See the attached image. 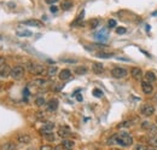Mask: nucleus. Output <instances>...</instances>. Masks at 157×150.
<instances>
[{"instance_id": "nucleus-21", "label": "nucleus", "mask_w": 157, "mask_h": 150, "mask_svg": "<svg viewBox=\"0 0 157 150\" xmlns=\"http://www.w3.org/2000/svg\"><path fill=\"white\" fill-rule=\"evenodd\" d=\"M33 82H34V85H35V86H38V87H45V86L47 85V80H45V79H41V78H39V79H35Z\"/></svg>"}, {"instance_id": "nucleus-11", "label": "nucleus", "mask_w": 157, "mask_h": 150, "mask_svg": "<svg viewBox=\"0 0 157 150\" xmlns=\"http://www.w3.org/2000/svg\"><path fill=\"white\" fill-rule=\"evenodd\" d=\"M22 24L30 25V27H38V28H40V27L44 25V23L41 21H39V19H27V21L22 22Z\"/></svg>"}, {"instance_id": "nucleus-2", "label": "nucleus", "mask_w": 157, "mask_h": 150, "mask_svg": "<svg viewBox=\"0 0 157 150\" xmlns=\"http://www.w3.org/2000/svg\"><path fill=\"white\" fill-rule=\"evenodd\" d=\"M27 70L33 75H45V74H47V69L42 64H36V63H32V62L27 63Z\"/></svg>"}, {"instance_id": "nucleus-8", "label": "nucleus", "mask_w": 157, "mask_h": 150, "mask_svg": "<svg viewBox=\"0 0 157 150\" xmlns=\"http://www.w3.org/2000/svg\"><path fill=\"white\" fill-rule=\"evenodd\" d=\"M57 109H58V101L57 99L53 98V99H51L46 103V110L48 113H55Z\"/></svg>"}, {"instance_id": "nucleus-16", "label": "nucleus", "mask_w": 157, "mask_h": 150, "mask_svg": "<svg viewBox=\"0 0 157 150\" xmlns=\"http://www.w3.org/2000/svg\"><path fill=\"white\" fill-rule=\"evenodd\" d=\"M70 135H72V132H70V130L68 127H59V130H58V136L59 137H62L63 139H65Z\"/></svg>"}, {"instance_id": "nucleus-6", "label": "nucleus", "mask_w": 157, "mask_h": 150, "mask_svg": "<svg viewBox=\"0 0 157 150\" xmlns=\"http://www.w3.org/2000/svg\"><path fill=\"white\" fill-rule=\"evenodd\" d=\"M53 130H55V124L47 122V124H45V125L40 128V133H41L42 136H47V135L53 133Z\"/></svg>"}, {"instance_id": "nucleus-38", "label": "nucleus", "mask_w": 157, "mask_h": 150, "mask_svg": "<svg viewBox=\"0 0 157 150\" xmlns=\"http://www.w3.org/2000/svg\"><path fill=\"white\" fill-rule=\"evenodd\" d=\"M48 142H53L55 141V136H53V133H51V135H47V136H44Z\"/></svg>"}, {"instance_id": "nucleus-10", "label": "nucleus", "mask_w": 157, "mask_h": 150, "mask_svg": "<svg viewBox=\"0 0 157 150\" xmlns=\"http://www.w3.org/2000/svg\"><path fill=\"white\" fill-rule=\"evenodd\" d=\"M131 75H132V78L135 79V80H142L143 70H142L140 68H138V67H134V68L131 69Z\"/></svg>"}, {"instance_id": "nucleus-42", "label": "nucleus", "mask_w": 157, "mask_h": 150, "mask_svg": "<svg viewBox=\"0 0 157 150\" xmlns=\"http://www.w3.org/2000/svg\"><path fill=\"white\" fill-rule=\"evenodd\" d=\"M53 150H65V149H64V147H63L62 144H59V145H57Z\"/></svg>"}, {"instance_id": "nucleus-23", "label": "nucleus", "mask_w": 157, "mask_h": 150, "mask_svg": "<svg viewBox=\"0 0 157 150\" xmlns=\"http://www.w3.org/2000/svg\"><path fill=\"white\" fill-rule=\"evenodd\" d=\"M106 144L109 145V147H111V145H115V144H117V135H112L108 141H106Z\"/></svg>"}, {"instance_id": "nucleus-20", "label": "nucleus", "mask_w": 157, "mask_h": 150, "mask_svg": "<svg viewBox=\"0 0 157 150\" xmlns=\"http://www.w3.org/2000/svg\"><path fill=\"white\" fill-rule=\"evenodd\" d=\"M61 7H62V10H64V11L70 10V8L73 7V1H72V0H63Z\"/></svg>"}, {"instance_id": "nucleus-3", "label": "nucleus", "mask_w": 157, "mask_h": 150, "mask_svg": "<svg viewBox=\"0 0 157 150\" xmlns=\"http://www.w3.org/2000/svg\"><path fill=\"white\" fill-rule=\"evenodd\" d=\"M24 73H25V68L22 67V65H16L11 69V78L13 80H21L23 76H24Z\"/></svg>"}, {"instance_id": "nucleus-32", "label": "nucleus", "mask_w": 157, "mask_h": 150, "mask_svg": "<svg viewBox=\"0 0 157 150\" xmlns=\"http://www.w3.org/2000/svg\"><path fill=\"white\" fill-rule=\"evenodd\" d=\"M32 32H29V30H19V32H17V35L18 36H32Z\"/></svg>"}, {"instance_id": "nucleus-13", "label": "nucleus", "mask_w": 157, "mask_h": 150, "mask_svg": "<svg viewBox=\"0 0 157 150\" xmlns=\"http://www.w3.org/2000/svg\"><path fill=\"white\" fill-rule=\"evenodd\" d=\"M98 40H100V41H105L108 38H109V34H108V32H106V29L105 28H103V29H100L98 33H95V35H94Z\"/></svg>"}, {"instance_id": "nucleus-33", "label": "nucleus", "mask_w": 157, "mask_h": 150, "mask_svg": "<svg viewBox=\"0 0 157 150\" xmlns=\"http://www.w3.org/2000/svg\"><path fill=\"white\" fill-rule=\"evenodd\" d=\"M149 144H150L152 148H157V136L150 137V139H149Z\"/></svg>"}, {"instance_id": "nucleus-50", "label": "nucleus", "mask_w": 157, "mask_h": 150, "mask_svg": "<svg viewBox=\"0 0 157 150\" xmlns=\"http://www.w3.org/2000/svg\"><path fill=\"white\" fill-rule=\"evenodd\" d=\"M155 121H156V125H157V116H156V120H155Z\"/></svg>"}, {"instance_id": "nucleus-19", "label": "nucleus", "mask_w": 157, "mask_h": 150, "mask_svg": "<svg viewBox=\"0 0 157 150\" xmlns=\"http://www.w3.org/2000/svg\"><path fill=\"white\" fill-rule=\"evenodd\" d=\"M145 79H146V81H148V82H154V81H156L157 80L155 73H154V72H151V70H149V72H146V73H145Z\"/></svg>"}, {"instance_id": "nucleus-15", "label": "nucleus", "mask_w": 157, "mask_h": 150, "mask_svg": "<svg viewBox=\"0 0 157 150\" xmlns=\"http://www.w3.org/2000/svg\"><path fill=\"white\" fill-rule=\"evenodd\" d=\"M92 70L94 74H103L104 73V65L102 63H98V62H94L92 64Z\"/></svg>"}, {"instance_id": "nucleus-4", "label": "nucleus", "mask_w": 157, "mask_h": 150, "mask_svg": "<svg viewBox=\"0 0 157 150\" xmlns=\"http://www.w3.org/2000/svg\"><path fill=\"white\" fill-rule=\"evenodd\" d=\"M127 74H128L127 69L122 67H115L111 69V76L115 79H123L127 76Z\"/></svg>"}, {"instance_id": "nucleus-45", "label": "nucleus", "mask_w": 157, "mask_h": 150, "mask_svg": "<svg viewBox=\"0 0 157 150\" xmlns=\"http://www.w3.org/2000/svg\"><path fill=\"white\" fill-rule=\"evenodd\" d=\"M50 10H51V12H57V10H58V8H57L56 6H51V7H50Z\"/></svg>"}, {"instance_id": "nucleus-43", "label": "nucleus", "mask_w": 157, "mask_h": 150, "mask_svg": "<svg viewBox=\"0 0 157 150\" xmlns=\"http://www.w3.org/2000/svg\"><path fill=\"white\" fill-rule=\"evenodd\" d=\"M117 59H120V61H126V62H128L129 61V58H126V57H116Z\"/></svg>"}, {"instance_id": "nucleus-12", "label": "nucleus", "mask_w": 157, "mask_h": 150, "mask_svg": "<svg viewBox=\"0 0 157 150\" xmlns=\"http://www.w3.org/2000/svg\"><path fill=\"white\" fill-rule=\"evenodd\" d=\"M11 69L7 64H4L1 68H0V78H7V76H11Z\"/></svg>"}, {"instance_id": "nucleus-36", "label": "nucleus", "mask_w": 157, "mask_h": 150, "mask_svg": "<svg viewBox=\"0 0 157 150\" xmlns=\"http://www.w3.org/2000/svg\"><path fill=\"white\" fill-rule=\"evenodd\" d=\"M108 46L104 45V44H93L91 48H98V50H102V48H106Z\"/></svg>"}, {"instance_id": "nucleus-28", "label": "nucleus", "mask_w": 157, "mask_h": 150, "mask_svg": "<svg viewBox=\"0 0 157 150\" xmlns=\"http://www.w3.org/2000/svg\"><path fill=\"white\" fill-rule=\"evenodd\" d=\"M95 56L99 57V58H111V57H114L112 53H108V52H98Z\"/></svg>"}, {"instance_id": "nucleus-14", "label": "nucleus", "mask_w": 157, "mask_h": 150, "mask_svg": "<svg viewBox=\"0 0 157 150\" xmlns=\"http://www.w3.org/2000/svg\"><path fill=\"white\" fill-rule=\"evenodd\" d=\"M58 76H59V79H61L62 81H65V80H69V79L72 78V72H70L69 69H62V70L59 72V74H58Z\"/></svg>"}, {"instance_id": "nucleus-22", "label": "nucleus", "mask_w": 157, "mask_h": 150, "mask_svg": "<svg viewBox=\"0 0 157 150\" xmlns=\"http://www.w3.org/2000/svg\"><path fill=\"white\" fill-rule=\"evenodd\" d=\"M87 72H88V69L85 65H81V67H76L75 68V73L78 74V75H85V74H87Z\"/></svg>"}, {"instance_id": "nucleus-46", "label": "nucleus", "mask_w": 157, "mask_h": 150, "mask_svg": "<svg viewBox=\"0 0 157 150\" xmlns=\"http://www.w3.org/2000/svg\"><path fill=\"white\" fill-rule=\"evenodd\" d=\"M140 51H142V52H143V53H144L146 57H151V55H150V53H148L146 51H144V50H140Z\"/></svg>"}, {"instance_id": "nucleus-44", "label": "nucleus", "mask_w": 157, "mask_h": 150, "mask_svg": "<svg viewBox=\"0 0 157 150\" xmlns=\"http://www.w3.org/2000/svg\"><path fill=\"white\" fill-rule=\"evenodd\" d=\"M57 1H58V0H46V2H47V4H50V5H53V4H55V2H57Z\"/></svg>"}, {"instance_id": "nucleus-27", "label": "nucleus", "mask_w": 157, "mask_h": 150, "mask_svg": "<svg viewBox=\"0 0 157 150\" xmlns=\"http://www.w3.org/2000/svg\"><path fill=\"white\" fill-rule=\"evenodd\" d=\"M132 125H133V121L127 120V121H123V122L119 124V125H117V127H119V128H125V127H131Z\"/></svg>"}, {"instance_id": "nucleus-26", "label": "nucleus", "mask_w": 157, "mask_h": 150, "mask_svg": "<svg viewBox=\"0 0 157 150\" xmlns=\"http://www.w3.org/2000/svg\"><path fill=\"white\" fill-rule=\"evenodd\" d=\"M151 121H148V120H145V121H142V124H140V127L144 130V131H149V128L151 127Z\"/></svg>"}, {"instance_id": "nucleus-7", "label": "nucleus", "mask_w": 157, "mask_h": 150, "mask_svg": "<svg viewBox=\"0 0 157 150\" xmlns=\"http://www.w3.org/2000/svg\"><path fill=\"white\" fill-rule=\"evenodd\" d=\"M142 85V90L143 92L146 95V96H150L154 93V86L151 85V82H148V81H142L140 82Z\"/></svg>"}, {"instance_id": "nucleus-35", "label": "nucleus", "mask_w": 157, "mask_h": 150, "mask_svg": "<svg viewBox=\"0 0 157 150\" xmlns=\"http://www.w3.org/2000/svg\"><path fill=\"white\" fill-rule=\"evenodd\" d=\"M126 32H127V29H126L125 27H117V28H116V34H119V35L126 34Z\"/></svg>"}, {"instance_id": "nucleus-25", "label": "nucleus", "mask_w": 157, "mask_h": 150, "mask_svg": "<svg viewBox=\"0 0 157 150\" xmlns=\"http://www.w3.org/2000/svg\"><path fill=\"white\" fill-rule=\"evenodd\" d=\"M57 73H58V68H57L56 65H52V67H50V68L47 69V74H48V76H55Z\"/></svg>"}, {"instance_id": "nucleus-1", "label": "nucleus", "mask_w": 157, "mask_h": 150, "mask_svg": "<svg viewBox=\"0 0 157 150\" xmlns=\"http://www.w3.org/2000/svg\"><path fill=\"white\" fill-rule=\"evenodd\" d=\"M117 135V144L121 147H131L133 144V137L126 132V131H120Z\"/></svg>"}, {"instance_id": "nucleus-49", "label": "nucleus", "mask_w": 157, "mask_h": 150, "mask_svg": "<svg viewBox=\"0 0 157 150\" xmlns=\"http://www.w3.org/2000/svg\"><path fill=\"white\" fill-rule=\"evenodd\" d=\"M149 150H155L154 148H149Z\"/></svg>"}, {"instance_id": "nucleus-40", "label": "nucleus", "mask_w": 157, "mask_h": 150, "mask_svg": "<svg viewBox=\"0 0 157 150\" xmlns=\"http://www.w3.org/2000/svg\"><path fill=\"white\" fill-rule=\"evenodd\" d=\"M40 150H53V148H52V147H50V145H47V144H46V145H42V147H41V148H40Z\"/></svg>"}, {"instance_id": "nucleus-18", "label": "nucleus", "mask_w": 157, "mask_h": 150, "mask_svg": "<svg viewBox=\"0 0 157 150\" xmlns=\"http://www.w3.org/2000/svg\"><path fill=\"white\" fill-rule=\"evenodd\" d=\"M16 149H17V147H16V144L12 143V142H6V143H4V144L0 147V150H16Z\"/></svg>"}, {"instance_id": "nucleus-41", "label": "nucleus", "mask_w": 157, "mask_h": 150, "mask_svg": "<svg viewBox=\"0 0 157 150\" xmlns=\"http://www.w3.org/2000/svg\"><path fill=\"white\" fill-rule=\"evenodd\" d=\"M5 61H6V59H5V57L0 56V68H1V67H2L4 64H5Z\"/></svg>"}, {"instance_id": "nucleus-48", "label": "nucleus", "mask_w": 157, "mask_h": 150, "mask_svg": "<svg viewBox=\"0 0 157 150\" xmlns=\"http://www.w3.org/2000/svg\"><path fill=\"white\" fill-rule=\"evenodd\" d=\"M27 150H35L34 148H29V149H27Z\"/></svg>"}, {"instance_id": "nucleus-47", "label": "nucleus", "mask_w": 157, "mask_h": 150, "mask_svg": "<svg viewBox=\"0 0 157 150\" xmlns=\"http://www.w3.org/2000/svg\"><path fill=\"white\" fill-rule=\"evenodd\" d=\"M152 16H157V11H155V12L152 13Z\"/></svg>"}, {"instance_id": "nucleus-39", "label": "nucleus", "mask_w": 157, "mask_h": 150, "mask_svg": "<svg viewBox=\"0 0 157 150\" xmlns=\"http://www.w3.org/2000/svg\"><path fill=\"white\" fill-rule=\"evenodd\" d=\"M73 96H75V97H76V99H78V102H81V101H82V96L78 93V91H76V92H74V95H73Z\"/></svg>"}, {"instance_id": "nucleus-29", "label": "nucleus", "mask_w": 157, "mask_h": 150, "mask_svg": "<svg viewBox=\"0 0 157 150\" xmlns=\"http://www.w3.org/2000/svg\"><path fill=\"white\" fill-rule=\"evenodd\" d=\"M92 95H93L94 97H97V98H102V97H103V91L99 90V88H93Z\"/></svg>"}, {"instance_id": "nucleus-9", "label": "nucleus", "mask_w": 157, "mask_h": 150, "mask_svg": "<svg viewBox=\"0 0 157 150\" xmlns=\"http://www.w3.org/2000/svg\"><path fill=\"white\" fill-rule=\"evenodd\" d=\"M17 141L21 144H29L32 142V137L29 135H27V133H19L17 136Z\"/></svg>"}, {"instance_id": "nucleus-17", "label": "nucleus", "mask_w": 157, "mask_h": 150, "mask_svg": "<svg viewBox=\"0 0 157 150\" xmlns=\"http://www.w3.org/2000/svg\"><path fill=\"white\" fill-rule=\"evenodd\" d=\"M62 145L64 147V149H65V150H73L74 145H75V142H74V141H72V139H68V138H65V139H63V142H62Z\"/></svg>"}, {"instance_id": "nucleus-5", "label": "nucleus", "mask_w": 157, "mask_h": 150, "mask_svg": "<svg viewBox=\"0 0 157 150\" xmlns=\"http://www.w3.org/2000/svg\"><path fill=\"white\" fill-rule=\"evenodd\" d=\"M139 112H140L142 115L149 118V116H151V115L155 114V107L151 105V104H143V105L139 108Z\"/></svg>"}, {"instance_id": "nucleus-31", "label": "nucleus", "mask_w": 157, "mask_h": 150, "mask_svg": "<svg viewBox=\"0 0 157 150\" xmlns=\"http://www.w3.org/2000/svg\"><path fill=\"white\" fill-rule=\"evenodd\" d=\"M148 132H149V135H150L151 137H154V136H157V126L152 124V125H151V127L149 128V131H148Z\"/></svg>"}, {"instance_id": "nucleus-34", "label": "nucleus", "mask_w": 157, "mask_h": 150, "mask_svg": "<svg viewBox=\"0 0 157 150\" xmlns=\"http://www.w3.org/2000/svg\"><path fill=\"white\" fill-rule=\"evenodd\" d=\"M134 150H149V147L146 144H143V143H139L134 147Z\"/></svg>"}, {"instance_id": "nucleus-30", "label": "nucleus", "mask_w": 157, "mask_h": 150, "mask_svg": "<svg viewBox=\"0 0 157 150\" xmlns=\"http://www.w3.org/2000/svg\"><path fill=\"white\" fill-rule=\"evenodd\" d=\"M45 98L44 97H38L36 99H35V105L36 107H42V105H45Z\"/></svg>"}, {"instance_id": "nucleus-37", "label": "nucleus", "mask_w": 157, "mask_h": 150, "mask_svg": "<svg viewBox=\"0 0 157 150\" xmlns=\"http://www.w3.org/2000/svg\"><path fill=\"white\" fill-rule=\"evenodd\" d=\"M108 27H109V28H115V27H116V21L112 19V18L109 19V21H108Z\"/></svg>"}, {"instance_id": "nucleus-24", "label": "nucleus", "mask_w": 157, "mask_h": 150, "mask_svg": "<svg viewBox=\"0 0 157 150\" xmlns=\"http://www.w3.org/2000/svg\"><path fill=\"white\" fill-rule=\"evenodd\" d=\"M88 24H89V27L93 29V28H97V27L100 24V21H99L98 18H92V19H89Z\"/></svg>"}]
</instances>
